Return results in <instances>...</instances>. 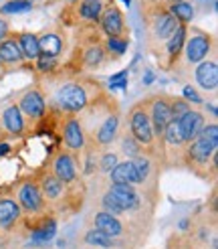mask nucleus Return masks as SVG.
<instances>
[{"label": "nucleus", "mask_w": 218, "mask_h": 249, "mask_svg": "<svg viewBox=\"0 0 218 249\" xmlns=\"http://www.w3.org/2000/svg\"><path fill=\"white\" fill-rule=\"evenodd\" d=\"M39 41V51L41 55H48V57H57L63 51V39L57 33H45L41 36H36Z\"/></svg>", "instance_id": "26"}, {"label": "nucleus", "mask_w": 218, "mask_h": 249, "mask_svg": "<svg viewBox=\"0 0 218 249\" xmlns=\"http://www.w3.org/2000/svg\"><path fill=\"white\" fill-rule=\"evenodd\" d=\"M57 233V221L43 217L39 223H34V227L31 231V243L32 245H45L48 243Z\"/></svg>", "instance_id": "20"}, {"label": "nucleus", "mask_w": 218, "mask_h": 249, "mask_svg": "<svg viewBox=\"0 0 218 249\" xmlns=\"http://www.w3.org/2000/svg\"><path fill=\"white\" fill-rule=\"evenodd\" d=\"M34 61H36V71L39 73H53L59 65L57 57H48V55H39Z\"/></svg>", "instance_id": "33"}, {"label": "nucleus", "mask_w": 218, "mask_h": 249, "mask_svg": "<svg viewBox=\"0 0 218 249\" xmlns=\"http://www.w3.org/2000/svg\"><path fill=\"white\" fill-rule=\"evenodd\" d=\"M51 172L57 178L63 180L67 186H73L77 182V158H75V154L69 152V150L59 152L51 162Z\"/></svg>", "instance_id": "13"}, {"label": "nucleus", "mask_w": 218, "mask_h": 249, "mask_svg": "<svg viewBox=\"0 0 218 249\" xmlns=\"http://www.w3.org/2000/svg\"><path fill=\"white\" fill-rule=\"evenodd\" d=\"M105 51L111 53V57H117V55H124L125 49H127V39L125 36H107L105 41Z\"/></svg>", "instance_id": "30"}, {"label": "nucleus", "mask_w": 218, "mask_h": 249, "mask_svg": "<svg viewBox=\"0 0 218 249\" xmlns=\"http://www.w3.org/2000/svg\"><path fill=\"white\" fill-rule=\"evenodd\" d=\"M148 27H150V33L156 41H168L170 35H172L178 27V20L176 17H172V12L168 10V6L162 2V4H154L152 8H148Z\"/></svg>", "instance_id": "4"}, {"label": "nucleus", "mask_w": 218, "mask_h": 249, "mask_svg": "<svg viewBox=\"0 0 218 249\" xmlns=\"http://www.w3.org/2000/svg\"><path fill=\"white\" fill-rule=\"evenodd\" d=\"M204 124H206L204 116L200 114V111H196V109H188L186 114L178 120V126H180V132H182V138H184L186 144L192 142V140L200 134V130H202Z\"/></svg>", "instance_id": "18"}, {"label": "nucleus", "mask_w": 218, "mask_h": 249, "mask_svg": "<svg viewBox=\"0 0 218 249\" xmlns=\"http://www.w3.org/2000/svg\"><path fill=\"white\" fill-rule=\"evenodd\" d=\"M117 134H119V116H117V111H111V114H109L99 124V128L95 130L93 138H95V144L97 146L105 148V146H111L115 142Z\"/></svg>", "instance_id": "16"}, {"label": "nucleus", "mask_w": 218, "mask_h": 249, "mask_svg": "<svg viewBox=\"0 0 218 249\" xmlns=\"http://www.w3.org/2000/svg\"><path fill=\"white\" fill-rule=\"evenodd\" d=\"M15 36H16V41H18V45H20L22 57L27 59V61H34L36 57L41 55L36 35H32V33H18V35H15Z\"/></svg>", "instance_id": "27"}, {"label": "nucleus", "mask_w": 218, "mask_h": 249, "mask_svg": "<svg viewBox=\"0 0 218 249\" xmlns=\"http://www.w3.org/2000/svg\"><path fill=\"white\" fill-rule=\"evenodd\" d=\"M121 148H124V152L129 154V156H138V154H141V146H140L136 140H133L131 136H129V138H124V146H121Z\"/></svg>", "instance_id": "37"}, {"label": "nucleus", "mask_w": 218, "mask_h": 249, "mask_svg": "<svg viewBox=\"0 0 218 249\" xmlns=\"http://www.w3.org/2000/svg\"><path fill=\"white\" fill-rule=\"evenodd\" d=\"M8 150H10V146L6 142H0V156H4Z\"/></svg>", "instance_id": "41"}, {"label": "nucleus", "mask_w": 218, "mask_h": 249, "mask_svg": "<svg viewBox=\"0 0 218 249\" xmlns=\"http://www.w3.org/2000/svg\"><path fill=\"white\" fill-rule=\"evenodd\" d=\"M0 126L4 128V132L8 136H12V138H20V136H24L31 128L27 120H24L22 111L18 109L16 104H10L8 107L2 109V116H0Z\"/></svg>", "instance_id": "14"}, {"label": "nucleus", "mask_w": 218, "mask_h": 249, "mask_svg": "<svg viewBox=\"0 0 218 249\" xmlns=\"http://www.w3.org/2000/svg\"><path fill=\"white\" fill-rule=\"evenodd\" d=\"M16 203L20 205L22 213H27L31 217L43 215V211L47 209V203L41 195L39 184H36V180H32V178H24L16 186Z\"/></svg>", "instance_id": "5"}, {"label": "nucleus", "mask_w": 218, "mask_h": 249, "mask_svg": "<svg viewBox=\"0 0 218 249\" xmlns=\"http://www.w3.org/2000/svg\"><path fill=\"white\" fill-rule=\"evenodd\" d=\"M109 178H111V184H131V186L140 184V177H138L136 168H133L131 160L117 162L111 168V172H109Z\"/></svg>", "instance_id": "19"}, {"label": "nucleus", "mask_w": 218, "mask_h": 249, "mask_svg": "<svg viewBox=\"0 0 218 249\" xmlns=\"http://www.w3.org/2000/svg\"><path fill=\"white\" fill-rule=\"evenodd\" d=\"M184 99H186V102H194V104H202V97L198 95V91L194 89L192 85L184 87Z\"/></svg>", "instance_id": "38"}, {"label": "nucleus", "mask_w": 218, "mask_h": 249, "mask_svg": "<svg viewBox=\"0 0 218 249\" xmlns=\"http://www.w3.org/2000/svg\"><path fill=\"white\" fill-rule=\"evenodd\" d=\"M4 73H6V65L2 63V59H0V77H2Z\"/></svg>", "instance_id": "43"}, {"label": "nucleus", "mask_w": 218, "mask_h": 249, "mask_svg": "<svg viewBox=\"0 0 218 249\" xmlns=\"http://www.w3.org/2000/svg\"><path fill=\"white\" fill-rule=\"evenodd\" d=\"M18 109L22 111L24 120H27L29 128L34 126L39 120L45 118L47 111V102H45V93L39 89V87H32V89H27L22 93V97L18 99Z\"/></svg>", "instance_id": "7"}, {"label": "nucleus", "mask_w": 218, "mask_h": 249, "mask_svg": "<svg viewBox=\"0 0 218 249\" xmlns=\"http://www.w3.org/2000/svg\"><path fill=\"white\" fill-rule=\"evenodd\" d=\"M117 164V156L115 154H105L99 158V164H97V168H99L101 172H111V168Z\"/></svg>", "instance_id": "36"}, {"label": "nucleus", "mask_w": 218, "mask_h": 249, "mask_svg": "<svg viewBox=\"0 0 218 249\" xmlns=\"http://www.w3.org/2000/svg\"><path fill=\"white\" fill-rule=\"evenodd\" d=\"M95 229L103 231L105 235H109V237H119L121 233H124V225H121V221L107 213V211H99V213L95 215Z\"/></svg>", "instance_id": "21"}, {"label": "nucleus", "mask_w": 218, "mask_h": 249, "mask_svg": "<svg viewBox=\"0 0 218 249\" xmlns=\"http://www.w3.org/2000/svg\"><path fill=\"white\" fill-rule=\"evenodd\" d=\"M0 138H2V126H0Z\"/></svg>", "instance_id": "45"}, {"label": "nucleus", "mask_w": 218, "mask_h": 249, "mask_svg": "<svg viewBox=\"0 0 218 249\" xmlns=\"http://www.w3.org/2000/svg\"><path fill=\"white\" fill-rule=\"evenodd\" d=\"M216 152H218V126L216 122L204 124L200 134L188 142L184 162L192 168L194 174L202 178H208L216 174Z\"/></svg>", "instance_id": "1"}, {"label": "nucleus", "mask_w": 218, "mask_h": 249, "mask_svg": "<svg viewBox=\"0 0 218 249\" xmlns=\"http://www.w3.org/2000/svg\"><path fill=\"white\" fill-rule=\"evenodd\" d=\"M166 6H168L170 12H172V17H176L178 22H182V24L192 22V18H194V6L190 2H186V0H180V2L166 4Z\"/></svg>", "instance_id": "28"}, {"label": "nucleus", "mask_w": 218, "mask_h": 249, "mask_svg": "<svg viewBox=\"0 0 218 249\" xmlns=\"http://www.w3.org/2000/svg\"><path fill=\"white\" fill-rule=\"evenodd\" d=\"M22 209L12 196H0V235H10L20 225Z\"/></svg>", "instance_id": "12"}, {"label": "nucleus", "mask_w": 218, "mask_h": 249, "mask_svg": "<svg viewBox=\"0 0 218 249\" xmlns=\"http://www.w3.org/2000/svg\"><path fill=\"white\" fill-rule=\"evenodd\" d=\"M0 59H2V63H20L24 59L16 36L8 35L6 39L0 41Z\"/></svg>", "instance_id": "24"}, {"label": "nucleus", "mask_w": 218, "mask_h": 249, "mask_svg": "<svg viewBox=\"0 0 218 249\" xmlns=\"http://www.w3.org/2000/svg\"><path fill=\"white\" fill-rule=\"evenodd\" d=\"M83 241L87 243V245H95V247H113V245H115L113 237H109V235H105L103 231L95 229V227H93L91 231L85 233Z\"/></svg>", "instance_id": "29"}, {"label": "nucleus", "mask_w": 218, "mask_h": 249, "mask_svg": "<svg viewBox=\"0 0 218 249\" xmlns=\"http://www.w3.org/2000/svg\"><path fill=\"white\" fill-rule=\"evenodd\" d=\"M129 136L141 146V150L143 148L156 146V142H157L154 136V130H152V122L148 116L145 102H140L129 109Z\"/></svg>", "instance_id": "3"}, {"label": "nucleus", "mask_w": 218, "mask_h": 249, "mask_svg": "<svg viewBox=\"0 0 218 249\" xmlns=\"http://www.w3.org/2000/svg\"><path fill=\"white\" fill-rule=\"evenodd\" d=\"M10 35V27H8V22L0 17V41L2 39H6V36Z\"/></svg>", "instance_id": "39"}, {"label": "nucleus", "mask_w": 218, "mask_h": 249, "mask_svg": "<svg viewBox=\"0 0 218 249\" xmlns=\"http://www.w3.org/2000/svg\"><path fill=\"white\" fill-rule=\"evenodd\" d=\"M32 8L31 0H8V2L0 8L2 15H20V12H29Z\"/></svg>", "instance_id": "31"}, {"label": "nucleus", "mask_w": 218, "mask_h": 249, "mask_svg": "<svg viewBox=\"0 0 218 249\" xmlns=\"http://www.w3.org/2000/svg\"><path fill=\"white\" fill-rule=\"evenodd\" d=\"M127 77H129V71L125 69V71H121V73H117V75H111L109 77V89H125L127 87Z\"/></svg>", "instance_id": "34"}, {"label": "nucleus", "mask_w": 218, "mask_h": 249, "mask_svg": "<svg viewBox=\"0 0 218 249\" xmlns=\"http://www.w3.org/2000/svg\"><path fill=\"white\" fill-rule=\"evenodd\" d=\"M103 207H105L107 213H111V215H115V217H119V215H124V213H125V211L119 207V203H117L109 193H105V196H103Z\"/></svg>", "instance_id": "35"}, {"label": "nucleus", "mask_w": 218, "mask_h": 249, "mask_svg": "<svg viewBox=\"0 0 218 249\" xmlns=\"http://www.w3.org/2000/svg\"><path fill=\"white\" fill-rule=\"evenodd\" d=\"M174 2H180V0H164V4H174Z\"/></svg>", "instance_id": "44"}, {"label": "nucleus", "mask_w": 218, "mask_h": 249, "mask_svg": "<svg viewBox=\"0 0 218 249\" xmlns=\"http://www.w3.org/2000/svg\"><path fill=\"white\" fill-rule=\"evenodd\" d=\"M170 109H172V120L178 122V120L184 116L188 109H192V107H190V102H186L184 97H176V99H172V102H170Z\"/></svg>", "instance_id": "32"}, {"label": "nucleus", "mask_w": 218, "mask_h": 249, "mask_svg": "<svg viewBox=\"0 0 218 249\" xmlns=\"http://www.w3.org/2000/svg\"><path fill=\"white\" fill-rule=\"evenodd\" d=\"M182 51L186 55V61L190 65H198L200 61H204L208 57V53L214 51V39L208 33H202V31H194V35L188 39L186 35V41Z\"/></svg>", "instance_id": "8"}, {"label": "nucleus", "mask_w": 218, "mask_h": 249, "mask_svg": "<svg viewBox=\"0 0 218 249\" xmlns=\"http://www.w3.org/2000/svg\"><path fill=\"white\" fill-rule=\"evenodd\" d=\"M141 79H143V83H145V85H150V83H154V79H156V75H154V71H152V69H145V71H143V77H141Z\"/></svg>", "instance_id": "40"}, {"label": "nucleus", "mask_w": 218, "mask_h": 249, "mask_svg": "<svg viewBox=\"0 0 218 249\" xmlns=\"http://www.w3.org/2000/svg\"><path fill=\"white\" fill-rule=\"evenodd\" d=\"M145 107H148V116H150V122H152V130H154L156 140H160L166 126L172 122L170 99L166 95H154L145 102Z\"/></svg>", "instance_id": "6"}, {"label": "nucleus", "mask_w": 218, "mask_h": 249, "mask_svg": "<svg viewBox=\"0 0 218 249\" xmlns=\"http://www.w3.org/2000/svg\"><path fill=\"white\" fill-rule=\"evenodd\" d=\"M124 2H125V4H129V2H131V0H124Z\"/></svg>", "instance_id": "46"}, {"label": "nucleus", "mask_w": 218, "mask_h": 249, "mask_svg": "<svg viewBox=\"0 0 218 249\" xmlns=\"http://www.w3.org/2000/svg\"><path fill=\"white\" fill-rule=\"evenodd\" d=\"M186 41V24H178L176 31L170 35V39L166 41V53H168V65L174 63V59H178V55L182 53V47Z\"/></svg>", "instance_id": "23"}, {"label": "nucleus", "mask_w": 218, "mask_h": 249, "mask_svg": "<svg viewBox=\"0 0 218 249\" xmlns=\"http://www.w3.org/2000/svg\"><path fill=\"white\" fill-rule=\"evenodd\" d=\"M194 77H196V83L206 91H216L218 87V63L216 59H204L196 65V71H194Z\"/></svg>", "instance_id": "15"}, {"label": "nucleus", "mask_w": 218, "mask_h": 249, "mask_svg": "<svg viewBox=\"0 0 218 249\" xmlns=\"http://www.w3.org/2000/svg\"><path fill=\"white\" fill-rule=\"evenodd\" d=\"M97 24H99L101 31L107 36H125V20L113 0H109L107 4H103V10H101Z\"/></svg>", "instance_id": "10"}, {"label": "nucleus", "mask_w": 218, "mask_h": 249, "mask_svg": "<svg viewBox=\"0 0 218 249\" xmlns=\"http://www.w3.org/2000/svg\"><path fill=\"white\" fill-rule=\"evenodd\" d=\"M63 142L67 146L69 152H83L85 146H87V134H85L79 118H75L73 114H69L63 122Z\"/></svg>", "instance_id": "11"}, {"label": "nucleus", "mask_w": 218, "mask_h": 249, "mask_svg": "<svg viewBox=\"0 0 218 249\" xmlns=\"http://www.w3.org/2000/svg\"><path fill=\"white\" fill-rule=\"evenodd\" d=\"M206 109L210 111V116H212V118H216V116H218V114H216V106H206Z\"/></svg>", "instance_id": "42"}, {"label": "nucleus", "mask_w": 218, "mask_h": 249, "mask_svg": "<svg viewBox=\"0 0 218 249\" xmlns=\"http://www.w3.org/2000/svg\"><path fill=\"white\" fill-rule=\"evenodd\" d=\"M107 193L115 198L125 213L127 211L140 209V195L136 191V186H131V184H111Z\"/></svg>", "instance_id": "17"}, {"label": "nucleus", "mask_w": 218, "mask_h": 249, "mask_svg": "<svg viewBox=\"0 0 218 249\" xmlns=\"http://www.w3.org/2000/svg\"><path fill=\"white\" fill-rule=\"evenodd\" d=\"M36 184H39L41 195H43L47 205H61V203H65L69 186L61 178H57L51 170L41 172L39 178H36Z\"/></svg>", "instance_id": "9"}, {"label": "nucleus", "mask_w": 218, "mask_h": 249, "mask_svg": "<svg viewBox=\"0 0 218 249\" xmlns=\"http://www.w3.org/2000/svg\"><path fill=\"white\" fill-rule=\"evenodd\" d=\"M101 10H103V0H81V2L77 4L79 18L89 22V24H97Z\"/></svg>", "instance_id": "25"}, {"label": "nucleus", "mask_w": 218, "mask_h": 249, "mask_svg": "<svg viewBox=\"0 0 218 249\" xmlns=\"http://www.w3.org/2000/svg\"><path fill=\"white\" fill-rule=\"evenodd\" d=\"M105 59H107L105 47L97 41L93 45H89L87 49H83V53H81V63L87 69H99L105 63Z\"/></svg>", "instance_id": "22"}, {"label": "nucleus", "mask_w": 218, "mask_h": 249, "mask_svg": "<svg viewBox=\"0 0 218 249\" xmlns=\"http://www.w3.org/2000/svg\"><path fill=\"white\" fill-rule=\"evenodd\" d=\"M103 95L99 83L93 81H69L61 85L55 93V102L61 111L67 114H81L91 102Z\"/></svg>", "instance_id": "2"}]
</instances>
